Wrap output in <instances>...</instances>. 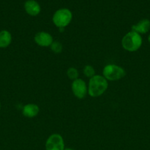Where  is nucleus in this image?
<instances>
[{
	"label": "nucleus",
	"instance_id": "f257e3e1",
	"mask_svg": "<svg viewBox=\"0 0 150 150\" xmlns=\"http://www.w3.org/2000/svg\"><path fill=\"white\" fill-rule=\"evenodd\" d=\"M108 86V83L102 76L95 75L90 79L88 92L90 96L96 98L104 93Z\"/></svg>",
	"mask_w": 150,
	"mask_h": 150
},
{
	"label": "nucleus",
	"instance_id": "f03ea898",
	"mask_svg": "<svg viewBox=\"0 0 150 150\" xmlns=\"http://www.w3.org/2000/svg\"><path fill=\"white\" fill-rule=\"evenodd\" d=\"M121 44L125 50L130 52L136 51L142 45V38L140 34L131 31L124 36Z\"/></svg>",
	"mask_w": 150,
	"mask_h": 150
},
{
	"label": "nucleus",
	"instance_id": "7ed1b4c3",
	"mask_svg": "<svg viewBox=\"0 0 150 150\" xmlns=\"http://www.w3.org/2000/svg\"><path fill=\"white\" fill-rule=\"evenodd\" d=\"M72 13L69 9L62 8L57 10L52 17L53 23L59 28H64L71 23Z\"/></svg>",
	"mask_w": 150,
	"mask_h": 150
},
{
	"label": "nucleus",
	"instance_id": "20e7f679",
	"mask_svg": "<svg viewBox=\"0 0 150 150\" xmlns=\"http://www.w3.org/2000/svg\"><path fill=\"white\" fill-rule=\"evenodd\" d=\"M103 76L106 80L117 81L124 78L126 75L124 69L116 64H107L103 69Z\"/></svg>",
	"mask_w": 150,
	"mask_h": 150
},
{
	"label": "nucleus",
	"instance_id": "39448f33",
	"mask_svg": "<svg viewBox=\"0 0 150 150\" xmlns=\"http://www.w3.org/2000/svg\"><path fill=\"white\" fill-rule=\"evenodd\" d=\"M64 142L60 134H52L46 142V150H64Z\"/></svg>",
	"mask_w": 150,
	"mask_h": 150
},
{
	"label": "nucleus",
	"instance_id": "423d86ee",
	"mask_svg": "<svg viewBox=\"0 0 150 150\" xmlns=\"http://www.w3.org/2000/svg\"><path fill=\"white\" fill-rule=\"evenodd\" d=\"M72 92L74 95L79 99H82L87 94V86L85 82L82 79H77L73 81L71 84Z\"/></svg>",
	"mask_w": 150,
	"mask_h": 150
},
{
	"label": "nucleus",
	"instance_id": "0eeeda50",
	"mask_svg": "<svg viewBox=\"0 0 150 150\" xmlns=\"http://www.w3.org/2000/svg\"><path fill=\"white\" fill-rule=\"evenodd\" d=\"M35 42L41 47H48L53 42V38L48 32H41L35 35Z\"/></svg>",
	"mask_w": 150,
	"mask_h": 150
},
{
	"label": "nucleus",
	"instance_id": "6e6552de",
	"mask_svg": "<svg viewBox=\"0 0 150 150\" xmlns=\"http://www.w3.org/2000/svg\"><path fill=\"white\" fill-rule=\"evenodd\" d=\"M25 11L32 16H36L41 12V6L35 0H27L24 4Z\"/></svg>",
	"mask_w": 150,
	"mask_h": 150
},
{
	"label": "nucleus",
	"instance_id": "1a4fd4ad",
	"mask_svg": "<svg viewBox=\"0 0 150 150\" xmlns=\"http://www.w3.org/2000/svg\"><path fill=\"white\" fill-rule=\"evenodd\" d=\"M150 21L148 19H143L140 21L137 24L132 25V31L138 34H145L149 30Z\"/></svg>",
	"mask_w": 150,
	"mask_h": 150
},
{
	"label": "nucleus",
	"instance_id": "9d476101",
	"mask_svg": "<svg viewBox=\"0 0 150 150\" xmlns=\"http://www.w3.org/2000/svg\"><path fill=\"white\" fill-rule=\"evenodd\" d=\"M24 116L28 118H33L39 113V107L36 104L29 103L24 105L22 110Z\"/></svg>",
	"mask_w": 150,
	"mask_h": 150
},
{
	"label": "nucleus",
	"instance_id": "9b49d317",
	"mask_svg": "<svg viewBox=\"0 0 150 150\" xmlns=\"http://www.w3.org/2000/svg\"><path fill=\"white\" fill-rule=\"evenodd\" d=\"M12 41V35L8 31L2 30L0 32V48H7Z\"/></svg>",
	"mask_w": 150,
	"mask_h": 150
},
{
	"label": "nucleus",
	"instance_id": "f8f14e48",
	"mask_svg": "<svg viewBox=\"0 0 150 150\" xmlns=\"http://www.w3.org/2000/svg\"><path fill=\"white\" fill-rule=\"evenodd\" d=\"M51 49L54 54H60L63 51V45L58 41H53L51 45H50Z\"/></svg>",
	"mask_w": 150,
	"mask_h": 150
},
{
	"label": "nucleus",
	"instance_id": "ddd939ff",
	"mask_svg": "<svg viewBox=\"0 0 150 150\" xmlns=\"http://www.w3.org/2000/svg\"><path fill=\"white\" fill-rule=\"evenodd\" d=\"M83 73L86 77L90 78V79L95 76V70H94V67L91 65L85 66L83 69Z\"/></svg>",
	"mask_w": 150,
	"mask_h": 150
},
{
	"label": "nucleus",
	"instance_id": "4468645a",
	"mask_svg": "<svg viewBox=\"0 0 150 150\" xmlns=\"http://www.w3.org/2000/svg\"><path fill=\"white\" fill-rule=\"evenodd\" d=\"M67 76L69 79L74 81L78 79L79 73H78V70L76 68H74V67H71V68H69L67 70Z\"/></svg>",
	"mask_w": 150,
	"mask_h": 150
},
{
	"label": "nucleus",
	"instance_id": "2eb2a0df",
	"mask_svg": "<svg viewBox=\"0 0 150 150\" xmlns=\"http://www.w3.org/2000/svg\"><path fill=\"white\" fill-rule=\"evenodd\" d=\"M64 150H74V149H70V148H68V149H65Z\"/></svg>",
	"mask_w": 150,
	"mask_h": 150
},
{
	"label": "nucleus",
	"instance_id": "dca6fc26",
	"mask_svg": "<svg viewBox=\"0 0 150 150\" xmlns=\"http://www.w3.org/2000/svg\"><path fill=\"white\" fill-rule=\"evenodd\" d=\"M148 40H149V42H150V35H149V38H148Z\"/></svg>",
	"mask_w": 150,
	"mask_h": 150
},
{
	"label": "nucleus",
	"instance_id": "f3484780",
	"mask_svg": "<svg viewBox=\"0 0 150 150\" xmlns=\"http://www.w3.org/2000/svg\"><path fill=\"white\" fill-rule=\"evenodd\" d=\"M0 109H1V103H0Z\"/></svg>",
	"mask_w": 150,
	"mask_h": 150
}]
</instances>
